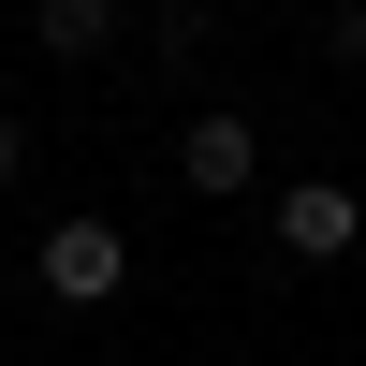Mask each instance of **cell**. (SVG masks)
<instances>
[{
  "label": "cell",
  "instance_id": "7a4b0ae2",
  "mask_svg": "<svg viewBox=\"0 0 366 366\" xmlns=\"http://www.w3.org/2000/svg\"><path fill=\"white\" fill-rule=\"evenodd\" d=\"M264 220H279V249H293V264L366 249V191H352V176H293V191H264Z\"/></svg>",
  "mask_w": 366,
  "mask_h": 366
},
{
  "label": "cell",
  "instance_id": "3957f363",
  "mask_svg": "<svg viewBox=\"0 0 366 366\" xmlns=\"http://www.w3.org/2000/svg\"><path fill=\"white\" fill-rule=\"evenodd\" d=\"M176 176H191V191H264V132L234 103H205L191 132H176Z\"/></svg>",
  "mask_w": 366,
  "mask_h": 366
},
{
  "label": "cell",
  "instance_id": "8992f818",
  "mask_svg": "<svg viewBox=\"0 0 366 366\" xmlns=\"http://www.w3.org/2000/svg\"><path fill=\"white\" fill-rule=\"evenodd\" d=\"M15 176H29V117L0 103V191H15Z\"/></svg>",
  "mask_w": 366,
  "mask_h": 366
},
{
  "label": "cell",
  "instance_id": "6da1fadb",
  "mask_svg": "<svg viewBox=\"0 0 366 366\" xmlns=\"http://www.w3.org/2000/svg\"><path fill=\"white\" fill-rule=\"evenodd\" d=\"M29 279H44V308H117V293H132V234L117 220H44V249H29Z\"/></svg>",
  "mask_w": 366,
  "mask_h": 366
},
{
  "label": "cell",
  "instance_id": "5b68a950",
  "mask_svg": "<svg viewBox=\"0 0 366 366\" xmlns=\"http://www.w3.org/2000/svg\"><path fill=\"white\" fill-rule=\"evenodd\" d=\"M322 59H337V74H366V0H337V15H322Z\"/></svg>",
  "mask_w": 366,
  "mask_h": 366
},
{
  "label": "cell",
  "instance_id": "277c9868",
  "mask_svg": "<svg viewBox=\"0 0 366 366\" xmlns=\"http://www.w3.org/2000/svg\"><path fill=\"white\" fill-rule=\"evenodd\" d=\"M117 29H132V0H29V44L44 59H117Z\"/></svg>",
  "mask_w": 366,
  "mask_h": 366
}]
</instances>
